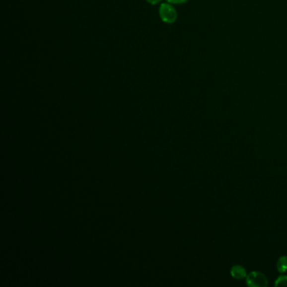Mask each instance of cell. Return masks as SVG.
<instances>
[{
	"label": "cell",
	"instance_id": "6da1fadb",
	"mask_svg": "<svg viewBox=\"0 0 287 287\" xmlns=\"http://www.w3.org/2000/svg\"><path fill=\"white\" fill-rule=\"evenodd\" d=\"M159 16L166 24H174L178 18L176 9L170 3H162L159 8Z\"/></svg>",
	"mask_w": 287,
	"mask_h": 287
},
{
	"label": "cell",
	"instance_id": "7a4b0ae2",
	"mask_svg": "<svg viewBox=\"0 0 287 287\" xmlns=\"http://www.w3.org/2000/svg\"><path fill=\"white\" fill-rule=\"evenodd\" d=\"M246 283L251 287H265L268 286V281L264 274L259 271H253L246 277Z\"/></svg>",
	"mask_w": 287,
	"mask_h": 287
},
{
	"label": "cell",
	"instance_id": "3957f363",
	"mask_svg": "<svg viewBox=\"0 0 287 287\" xmlns=\"http://www.w3.org/2000/svg\"><path fill=\"white\" fill-rule=\"evenodd\" d=\"M231 276L234 278V279L237 280H242L244 279L247 277V271H246L245 269L243 268L242 265H234L232 266V269H231Z\"/></svg>",
	"mask_w": 287,
	"mask_h": 287
},
{
	"label": "cell",
	"instance_id": "277c9868",
	"mask_svg": "<svg viewBox=\"0 0 287 287\" xmlns=\"http://www.w3.org/2000/svg\"><path fill=\"white\" fill-rule=\"evenodd\" d=\"M277 270L280 273H285L287 271V256H282L277 261Z\"/></svg>",
	"mask_w": 287,
	"mask_h": 287
},
{
	"label": "cell",
	"instance_id": "5b68a950",
	"mask_svg": "<svg viewBox=\"0 0 287 287\" xmlns=\"http://www.w3.org/2000/svg\"><path fill=\"white\" fill-rule=\"evenodd\" d=\"M276 287H287V276H280L279 278L276 280Z\"/></svg>",
	"mask_w": 287,
	"mask_h": 287
},
{
	"label": "cell",
	"instance_id": "8992f818",
	"mask_svg": "<svg viewBox=\"0 0 287 287\" xmlns=\"http://www.w3.org/2000/svg\"><path fill=\"white\" fill-rule=\"evenodd\" d=\"M169 3L173 4H183V3H187L188 0H166Z\"/></svg>",
	"mask_w": 287,
	"mask_h": 287
},
{
	"label": "cell",
	"instance_id": "52a82bcc",
	"mask_svg": "<svg viewBox=\"0 0 287 287\" xmlns=\"http://www.w3.org/2000/svg\"><path fill=\"white\" fill-rule=\"evenodd\" d=\"M160 1L162 0H146V2L148 3H151L152 5H155L157 3H160Z\"/></svg>",
	"mask_w": 287,
	"mask_h": 287
}]
</instances>
